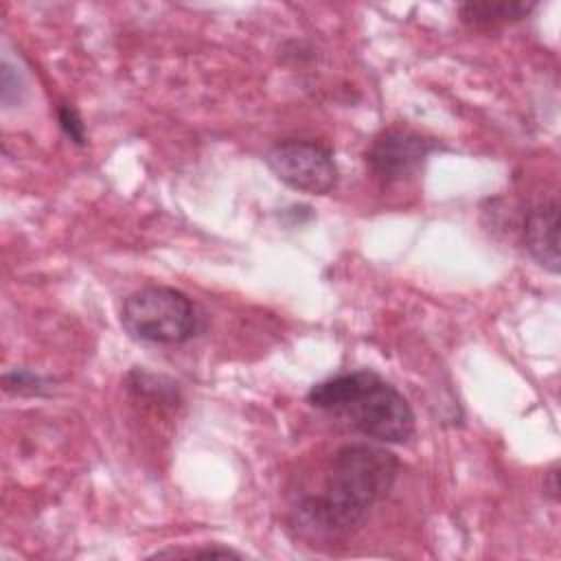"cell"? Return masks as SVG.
<instances>
[{"label":"cell","instance_id":"5b68a950","mask_svg":"<svg viewBox=\"0 0 561 561\" xmlns=\"http://www.w3.org/2000/svg\"><path fill=\"white\" fill-rule=\"evenodd\" d=\"M436 149L432 138H425L412 129H383L368 145L364 160L370 173L383 184L403 182L421 171L430 153Z\"/></svg>","mask_w":561,"mask_h":561},{"label":"cell","instance_id":"30bf717a","mask_svg":"<svg viewBox=\"0 0 561 561\" xmlns=\"http://www.w3.org/2000/svg\"><path fill=\"white\" fill-rule=\"evenodd\" d=\"M151 557H175V559H241L243 554L232 550V548H219V546H208L199 550H160Z\"/></svg>","mask_w":561,"mask_h":561},{"label":"cell","instance_id":"7a4b0ae2","mask_svg":"<svg viewBox=\"0 0 561 561\" xmlns=\"http://www.w3.org/2000/svg\"><path fill=\"white\" fill-rule=\"evenodd\" d=\"M307 403L344 419L377 443L401 445L414 436V412L408 399L373 370L322 379L307 392Z\"/></svg>","mask_w":561,"mask_h":561},{"label":"cell","instance_id":"52a82bcc","mask_svg":"<svg viewBox=\"0 0 561 561\" xmlns=\"http://www.w3.org/2000/svg\"><path fill=\"white\" fill-rule=\"evenodd\" d=\"M535 7L537 2L528 0H469L458 7V13L473 28H497L528 18Z\"/></svg>","mask_w":561,"mask_h":561},{"label":"cell","instance_id":"ba28073f","mask_svg":"<svg viewBox=\"0 0 561 561\" xmlns=\"http://www.w3.org/2000/svg\"><path fill=\"white\" fill-rule=\"evenodd\" d=\"M4 390L11 394H42L46 388V379L28 368H13L2 377Z\"/></svg>","mask_w":561,"mask_h":561},{"label":"cell","instance_id":"3957f363","mask_svg":"<svg viewBox=\"0 0 561 561\" xmlns=\"http://www.w3.org/2000/svg\"><path fill=\"white\" fill-rule=\"evenodd\" d=\"M121 324L138 342L182 344L197 333V311L180 289L149 285L123 300Z\"/></svg>","mask_w":561,"mask_h":561},{"label":"cell","instance_id":"8fae6325","mask_svg":"<svg viewBox=\"0 0 561 561\" xmlns=\"http://www.w3.org/2000/svg\"><path fill=\"white\" fill-rule=\"evenodd\" d=\"M543 489L548 491V495L552 497V500H557V495H559V482H557V469L552 467L548 473H546V480H543Z\"/></svg>","mask_w":561,"mask_h":561},{"label":"cell","instance_id":"277c9868","mask_svg":"<svg viewBox=\"0 0 561 561\" xmlns=\"http://www.w3.org/2000/svg\"><path fill=\"white\" fill-rule=\"evenodd\" d=\"M265 162L276 180L298 193L327 195L337 186L340 171L333 151L318 140H280L267 151Z\"/></svg>","mask_w":561,"mask_h":561},{"label":"cell","instance_id":"8992f818","mask_svg":"<svg viewBox=\"0 0 561 561\" xmlns=\"http://www.w3.org/2000/svg\"><path fill=\"white\" fill-rule=\"evenodd\" d=\"M524 245L533 261L550 274H559V202L543 199L524 221Z\"/></svg>","mask_w":561,"mask_h":561},{"label":"cell","instance_id":"6da1fadb","mask_svg":"<svg viewBox=\"0 0 561 561\" xmlns=\"http://www.w3.org/2000/svg\"><path fill=\"white\" fill-rule=\"evenodd\" d=\"M397 471L399 460L386 447L370 443L340 447L331 458L324 491L305 497L294 511V528L311 546L346 539L390 493Z\"/></svg>","mask_w":561,"mask_h":561},{"label":"cell","instance_id":"9c48e42d","mask_svg":"<svg viewBox=\"0 0 561 561\" xmlns=\"http://www.w3.org/2000/svg\"><path fill=\"white\" fill-rule=\"evenodd\" d=\"M57 121H59L61 131H64L75 145H79V147L85 145V125H83V121H81V116H79V112H77L75 107H70V105H59V110H57Z\"/></svg>","mask_w":561,"mask_h":561}]
</instances>
